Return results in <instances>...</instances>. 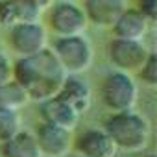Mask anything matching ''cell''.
Instances as JSON below:
<instances>
[{
    "mask_svg": "<svg viewBox=\"0 0 157 157\" xmlns=\"http://www.w3.org/2000/svg\"><path fill=\"white\" fill-rule=\"evenodd\" d=\"M65 76L67 72L50 48H43L30 56H21L11 67V78L24 87L30 100L37 102L54 96L59 91Z\"/></svg>",
    "mask_w": 157,
    "mask_h": 157,
    "instance_id": "cell-1",
    "label": "cell"
},
{
    "mask_svg": "<svg viewBox=\"0 0 157 157\" xmlns=\"http://www.w3.org/2000/svg\"><path fill=\"white\" fill-rule=\"evenodd\" d=\"M104 129L113 140L115 148L124 151H139L150 139L148 120L133 109L111 113V117L104 124Z\"/></svg>",
    "mask_w": 157,
    "mask_h": 157,
    "instance_id": "cell-2",
    "label": "cell"
},
{
    "mask_svg": "<svg viewBox=\"0 0 157 157\" xmlns=\"http://www.w3.org/2000/svg\"><path fill=\"white\" fill-rule=\"evenodd\" d=\"M67 74H82L93 63V46L82 33L57 35L50 48Z\"/></svg>",
    "mask_w": 157,
    "mask_h": 157,
    "instance_id": "cell-3",
    "label": "cell"
},
{
    "mask_svg": "<svg viewBox=\"0 0 157 157\" xmlns=\"http://www.w3.org/2000/svg\"><path fill=\"white\" fill-rule=\"evenodd\" d=\"M100 96H102V104L111 113H115V111L133 109L137 104L139 91L129 72L115 70L104 78V82L100 85Z\"/></svg>",
    "mask_w": 157,
    "mask_h": 157,
    "instance_id": "cell-4",
    "label": "cell"
},
{
    "mask_svg": "<svg viewBox=\"0 0 157 157\" xmlns=\"http://www.w3.org/2000/svg\"><path fill=\"white\" fill-rule=\"evenodd\" d=\"M48 26L56 35H76L85 30L87 17L74 2L59 0L48 10Z\"/></svg>",
    "mask_w": 157,
    "mask_h": 157,
    "instance_id": "cell-5",
    "label": "cell"
},
{
    "mask_svg": "<svg viewBox=\"0 0 157 157\" xmlns=\"http://www.w3.org/2000/svg\"><path fill=\"white\" fill-rule=\"evenodd\" d=\"M8 43L17 56H30L46 48V30L37 21L17 22L10 26Z\"/></svg>",
    "mask_w": 157,
    "mask_h": 157,
    "instance_id": "cell-6",
    "label": "cell"
},
{
    "mask_svg": "<svg viewBox=\"0 0 157 157\" xmlns=\"http://www.w3.org/2000/svg\"><path fill=\"white\" fill-rule=\"evenodd\" d=\"M146 56H148V48L142 44V41L137 39L115 37L107 44V57L117 70L135 72L144 63Z\"/></svg>",
    "mask_w": 157,
    "mask_h": 157,
    "instance_id": "cell-7",
    "label": "cell"
},
{
    "mask_svg": "<svg viewBox=\"0 0 157 157\" xmlns=\"http://www.w3.org/2000/svg\"><path fill=\"white\" fill-rule=\"evenodd\" d=\"M33 137L37 140L41 153L48 155V157H63L72 144L70 129L61 128V126H54L48 122L39 124Z\"/></svg>",
    "mask_w": 157,
    "mask_h": 157,
    "instance_id": "cell-8",
    "label": "cell"
},
{
    "mask_svg": "<svg viewBox=\"0 0 157 157\" xmlns=\"http://www.w3.org/2000/svg\"><path fill=\"white\" fill-rule=\"evenodd\" d=\"M74 148L80 157H113L117 148L104 128H85L78 133Z\"/></svg>",
    "mask_w": 157,
    "mask_h": 157,
    "instance_id": "cell-9",
    "label": "cell"
},
{
    "mask_svg": "<svg viewBox=\"0 0 157 157\" xmlns=\"http://www.w3.org/2000/svg\"><path fill=\"white\" fill-rule=\"evenodd\" d=\"M39 113H41L43 122L61 126V128H67V129H72L78 124V118H80V113H78L67 100H63L59 94H54V96L43 100Z\"/></svg>",
    "mask_w": 157,
    "mask_h": 157,
    "instance_id": "cell-10",
    "label": "cell"
},
{
    "mask_svg": "<svg viewBox=\"0 0 157 157\" xmlns=\"http://www.w3.org/2000/svg\"><path fill=\"white\" fill-rule=\"evenodd\" d=\"M82 10L87 17V22L105 28L113 26L118 15L126 10V0H85Z\"/></svg>",
    "mask_w": 157,
    "mask_h": 157,
    "instance_id": "cell-11",
    "label": "cell"
},
{
    "mask_svg": "<svg viewBox=\"0 0 157 157\" xmlns=\"http://www.w3.org/2000/svg\"><path fill=\"white\" fill-rule=\"evenodd\" d=\"M148 26H150V21L137 8H126L118 15V19L113 22L111 28H113L115 37L142 41V37L148 32Z\"/></svg>",
    "mask_w": 157,
    "mask_h": 157,
    "instance_id": "cell-12",
    "label": "cell"
},
{
    "mask_svg": "<svg viewBox=\"0 0 157 157\" xmlns=\"http://www.w3.org/2000/svg\"><path fill=\"white\" fill-rule=\"evenodd\" d=\"M63 100H67L78 113H85L91 105V89L85 80H82L78 74H67L65 80L56 93Z\"/></svg>",
    "mask_w": 157,
    "mask_h": 157,
    "instance_id": "cell-13",
    "label": "cell"
},
{
    "mask_svg": "<svg viewBox=\"0 0 157 157\" xmlns=\"http://www.w3.org/2000/svg\"><path fill=\"white\" fill-rule=\"evenodd\" d=\"M39 10L26 0H0V24L13 26L17 22H28L39 19Z\"/></svg>",
    "mask_w": 157,
    "mask_h": 157,
    "instance_id": "cell-14",
    "label": "cell"
},
{
    "mask_svg": "<svg viewBox=\"0 0 157 157\" xmlns=\"http://www.w3.org/2000/svg\"><path fill=\"white\" fill-rule=\"evenodd\" d=\"M2 148H0V153L2 157H43L37 140L33 137V133L30 131H19L15 133L11 139L0 142Z\"/></svg>",
    "mask_w": 157,
    "mask_h": 157,
    "instance_id": "cell-15",
    "label": "cell"
},
{
    "mask_svg": "<svg viewBox=\"0 0 157 157\" xmlns=\"http://www.w3.org/2000/svg\"><path fill=\"white\" fill-rule=\"evenodd\" d=\"M28 93L24 91V87L15 82L13 78H10L8 82L0 83V105L2 107H10V109H19L28 102Z\"/></svg>",
    "mask_w": 157,
    "mask_h": 157,
    "instance_id": "cell-16",
    "label": "cell"
},
{
    "mask_svg": "<svg viewBox=\"0 0 157 157\" xmlns=\"http://www.w3.org/2000/svg\"><path fill=\"white\" fill-rule=\"evenodd\" d=\"M19 131H21V117L17 109L0 105V142L11 139Z\"/></svg>",
    "mask_w": 157,
    "mask_h": 157,
    "instance_id": "cell-17",
    "label": "cell"
},
{
    "mask_svg": "<svg viewBox=\"0 0 157 157\" xmlns=\"http://www.w3.org/2000/svg\"><path fill=\"white\" fill-rule=\"evenodd\" d=\"M137 72H139V78L142 80V83L153 89L157 85V56L153 52H148L144 63L137 68Z\"/></svg>",
    "mask_w": 157,
    "mask_h": 157,
    "instance_id": "cell-18",
    "label": "cell"
},
{
    "mask_svg": "<svg viewBox=\"0 0 157 157\" xmlns=\"http://www.w3.org/2000/svg\"><path fill=\"white\" fill-rule=\"evenodd\" d=\"M137 10L150 22H153L157 19V0H137Z\"/></svg>",
    "mask_w": 157,
    "mask_h": 157,
    "instance_id": "cell-19",
    "label": "cell"
},
{
    "mask_svg": "<svg viewBox=\"0 0 157 157\" xmlns=\"http://www.w3.org/2000/svg\"><path fill=\"white\" fill-rule=\"evenodd\" d=\"M10 78H11V63L4 54H0V83L8 82Z\"/></svg>",
    "mask_w": 157,
    "mask_h": 157,
    "instance_id": "cell-20",
    "label": "cell"
},
{
    "mask_svg": "<svg viewBox=\"0 0 157 157\" xmlns=\"http://www.w3.org/2000/svg\"><path fill=\"white\" fill-rule=\"evenodd\" d=\"M26 2H30L33 8H37L39 11H43V10H46V8H50L54 4V0H26Z\"/></svg>",
    "mask_w": 157,
    "mask_h": 157,
    "instance_id": "cell-21",
    "label": "cell"
},
{
    "mask_svg": "<svg viewBox=\"0 0 157 157\" xmlns=\"http://www.w3.org/2000/svg\"><path fill=\"white\" fill-rule=\"evenodd\" d=\"M146 157H155V155H153V153H148V155H146Z\"/></svg>",
    "mask_w": 157,
    "mask_h": 157,
    "instance_id": "cell-22",
    "label": "cell"
},
{
    "mask_svg": "<svg viewBox=\"0 0 157 157\" xmlns=\"http://www.w3.org/2000/svg\"><path fill=\"white\" fill-rule=\"evenodd\" d=\"M113 157H115V155H113Z\"/></svg>",
    "mask_w": 157,
    "mask_h": 157,
    "instance_id": "cell-23",
    "label": "cell"
}]
</instances>
